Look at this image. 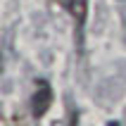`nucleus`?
<instances>
[{
  "label": "nucleus",
  "instance_id": "obj_2",
  "mask_svg": "<svg viewBox=\"0 0 126 126\" xmlns=\"http://www.w3.org/2000/svg\"><path fill=\"white\" fill-rule=\"evenodd\" d=\"M64 7L69 10V14L74 17V24L81 31L86 24V14H88V0H64Z\"/></svg>",
  "mask_w": 126,
  "mask_h": 126
},
{
  "label": "nucleus",
  "instance_id": "obj_3",
  "mask_svg": "<svg viewBox=\"0 0 126 126\" xmlns=\"http://www.w3.org/2000/svg\"><path fill=\"white\" fill-rule=\"evenodd\" d=\"M69 126H79V114H76V112L71 114V119H69Z\"/></svg>",
  "mask_w": 126,
  "mask_h": 126
},
{
  "label": "nucleus",
  "instance_id": "obj_4",
  "mask_svg": "<svg viewBox=\"0 0 126 126\" xmlns=\"http://www.w3.org/2000/svg\"><path fill=\"white\" fill-rule=\"evenodd\" d=\"M107 126H119V124H117V121H110V124H107Z\"/></svg>",
  "mask_w": 126,
  "mask_h": 126
},
{
  "label": "nucleus",
  "instance_id": "obj_1",
  "mask_svg": "<svg viewBox=\"0 0 126 126\" xmlns=\"http://www.w3.org/2000/svg\"><path fill=\"white\" fill-rule=\"evenodd\" d=\"M50 105H52V88H50L48 81H38L36 83V93L31 98V112H33V117L36 119L45 117Z\"/></svg>",
  "mask_w": 126,
  "mask_h": 126
}]
</instances>
